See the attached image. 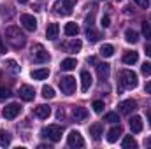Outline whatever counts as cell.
<instances>
[{
	"label": "cell",
	"mask_w": 151,
	"mask_h": 149,
	"mask_svg": "<svg viewBox=\"0 0 151 149\" xmlns=\"http://www.w3.org/2000/svg\"><path fill=\"white\" fill-rule=\"evenodd\" d=\"M5 39L9 40V44H11L14 49L23 47V46H25V42H27L25 34H23L18 27H9V28L5 30Z\"/></svg>",
	"instance_id": "6da1fadb"
},
{
	"label": "cell",
	"mask_w": 151,
	"mask_h": 149,
	"mask_svg": "<svg viewBox=\"0 0 151 149\" xmlns=\"http://www.w3.org/2000/svg\"><path fill=\"white\" fill-rule=\"evenodd\" d=\"M119 82H121L123 88L132 90V88H135V86L139 84V79H137V74H135L134 70H121V74H119Z\"/></svg>",
	"instance_id": "7a4b0ae2"
},
{
	"label": "cell",
	"mask_w": 151,
	"mask_h": 149,
	"mask_svg": "<svg viewBox=\"0 0 151 149\" xmlns=\"http://www.w3.org/2000/svg\"><path fill=\"white\" fill-rule=\"evenodd\" d=\"M62 126L60 125H49L47 128H42V135L47 137L51 142H58L62 139Z\"/></svg>",
	"instance_id": "3957f363"
},
{
	"label": "cell",
	"mask_w": 151,
	"mask_h": 149,
	"mask_svg": "<svg viewBox=\"0 0 151 149\" xmlns=\"http://www.w3.org/2000/svg\"><path fill=\"white\" fill-rule=\"evenodd\" d=\"M34 53H32V56H34V62L35 63H46V62H49V53L44 49V46L42 44H35L34 46V49H32Z\"/></svg>",
	"instance_id": "277c9868"
},
{
	"label": "cell",
	"mask_w": 151,
	"mask_h": 149,
	"mask_svg": "<svg viewBox=\"0 0 151 149\" xmlns=\"http://www.w3.org/2000/svg\"><path fill=\"white\" fill-rule=\"evenodd\" d=\"M60 88H62V93L72 95L76 91V77H72V75L62 77V79H60Z\"/></svg>",
	"instance_id": "5b68a950"
},
{
	"label": "cell",
	"mask_w": 151,
	"mask_h": 149,
	"mask_svg": "<svg viewBox=\"0 0 151 149\" xmlns=\"http://www.w3.org/2000/svg\"><path fill=\"white\" fill-rule=\"evenodd\" d=\"M67 144H69V148H84V139L77 130H72L67 135Z\"/></svg>",
	"instance_id": "8992f818"
},
{
	"label": "cell",
	"mask_w": 151,
	"mask_h": 149,
	"mask_svg": "<svg viewBox=\"0 0 151 149\" xmlns=\"http://www.w3.org/2000/svg\"><path fill=\"white\" fill-rule=\"evenodd\" d=\"M21 25L25 27V30L28 32H35L37 30V19L32 16V14H21Z\"/></svg>",
	"instance_id": "52a82bcc"
},
{
	"label": "cell",
	"mask_w": 151,
	"mask_h": 149,
	"mask_svg": "<svg viewBox=\"0 0 151 149\" xmlns=\"http://www.w3.org/2000/svg\"><path fill=\"white\" fill-rule=\"evenodd\" d=\"M19 112H21V105L16 104V102H12V104H9V105L4 107V117L5 119H14Z\"/></svg>",
	"instance_id": "ba28073f"
},
{
	"label": "cell",
	"mask_w": 151,
	"mask_h": 149,
	"mask_svg": "<svg viewBox=\"0 0 151 149\" xmlns=\"http://www.w3.org/2000/svg\"><path fill=\"white\" fill-rule=\"evenodd\" d=\"M19 97H21L25 102H32V100L35 98V90H34L32 86H28V84H23V86L19 88Z\"/></svg>",
	"instance_id": "9c48e42d"
},
{
	"label": "cell",
	"mask_w": 151,
	"mask_h": 149,
	"mask_svg": "<svg viewBox=\"0 0 151 149\" xmlns=\"http://www.w3.org/2000/svg\"><path fill=\"white\" fill-rule=\"evenodd\" d=\"M118 107H119V112H121V114H130L132 111L137 109V102L132 100V98H130V100H123Z\"/></svg>",
	"instance_id": "30bf717a"
},
{
	"label": "cell",
	"mask_w": 151,
	"mask_h": 149,
	"mask_svg": "<svg viewBox=\"0 0 151 149\" xmlns=\"http://www.w3.org/2000/svg\"><path fill=\"white\" fill-rule=\"evenodd\" d=\"M91 82H93V77L88 70H83L81 72V90L83 91H88L91 88Z\"/></svg>",
	"instance_id": "8fae6325"
},
{
	"label": "cell",
	"mask_w": 151,
	"mask_h": 149,
	"mask_svg": "<svg viewBox=\"0 0 151 149\" xmlns=\"http://www.w3.org/2000/svg\"><path fill=\"white\" fill-rule=\"evenodd\" d=\"M76 2H77V0H63V4H62L60 9H58V14H62V16H69V14L72 12V7L76 5Z\"/></svg>",
	"instance_id": "7c38bea8"
},
{
	"label": "cell",
	"mask_w": 151,
	"mask_h": 149,
	"mask_svg": "<svg viewBox=\"0 0 151 149\" xmlns=\"http://www.w3.org/2000/svg\"><path fill=\"white\" fill-rule=\"evenodd\" d=\"M121 133H123V130H121V126H119V123H118L116 126H113V128L107 132V142H111V144L116 142V140L119 139V135H121Z\"/></svg>",
	"instance_id": "4fadbf2b"
},
{
	"label": "cell",
	"mask_w": 151,
	"mask_h": 149,
	"mask_svg": "<svg viewBox=\"0 0 151 149\" xmlns=\"http://www.w3.org/2000/svg\"><path fill=\"white\" fill-rule=\"evenodd\" d=\"M72 116H74V119L77 123H83V121L88 119V111L84 107H74L72 109Z\"/></svg>",
	"instance_id": "5bb4252c"
},
{
	"label": "cell",
	"mask_w": 151,
	"mask_h": 149,
	"mask_svg": "<svg viewBox=\"0 0 151 149\" xmlns=\"http://www.w3.org/2000/svg\"><path fill=\"white\" fill-rule=\"evenodd\" d=\"M58 34H60V27H58V23H49L47 28H46V37L49 39V40H55V39L58 37Z\"/></svg>",
	"instance_id": "9a60e30c"
},
{
	"label": "cell",
	"mask_w": 151,
	"mask_h": 149,
	"mask_svg": "<svg viewBox=\"0 0 151 149\" xmlns=\"http://www.w3.org/2000/svg\"><path fill=\"white\" fill-rule=\"evenodd\" d=\"M130 130H132L134 133L142 132V117H141V116H132V117H130Z\"/></svg>",
	"instance_id": "2e32d148"
},
{
	"label": "cell",
	"mask_w": 151,
	"mask_h": 149,
	"mask_svg": "<svg viewBox=\"0 0 151 149\" xmlns=\"http://www.w3.org/2000/svg\"><path fill=\"white\" fill-rule=\"evenodd\" d=\"M34 114L40 117V119H47L49 116H51V109L47 107V105H37L35 109H34Z\"/></svg>",
	"instance_id": "e0dca14e"
},
{
	"label": "cell",
	"mask_w": 151,
	"mask_h": 149,
	"mask_svg": "<svg viewBox=\"0 0 151 149\" xmlns=\"http://www.w3.org/2000/svg\"><path fill=\"white\" fill-rule=\"evenodd\" d=\"M137 60H139L137 51H128V53L123 54V63L125 65H134V63H137Z\"/></svg>",
	"instance_id": "ac0fdd59"
},
{
	"label": "cell",
	"mask_w": 151,
	"mask_h": 149,
	"mask_svg": "<svg viewBox=\"0 0 151 149\" xmlns=\"http://www.w3.org/2000/svg\"><path fill=\"white\" fill-rule=\"evenodd\" d=\"M90 135L93 137V140H100V137L104 135V130H102V125H99V123H95V125H91V126H90Z\"/></svg>",
	"instance_id": "d6986e66"
},
{
	"label": "cell",
	"mask_w": 151,
	"mask_h": 149,
	"mask_svg": "<svg viewBox=\"0 0 151 149\" xmlns=\"http://www.w3.org/2000/svg\"><path fill=\"white\" fill-rule=\"evenodd\" d=\"M32 79H37V81H44L49 77V69H35L32 70Z\"/></svg>",
	"instance_id": "ffe728a7"
},
{
	"label": "cell",
	"mask_w": 151,
	"mask_h": 149,
	"mask_svg": "<svg viewBox=\"0 0 151 149\" xmlns=\"http://www.w3.org/2000/svg\"><path fill=\"white\" fill-rule=\"evenodd\" d=\"M97 72H99V77H100V79H107L109 74H111L109 63H99V65H97Z\"/></svg>",
	"instance_id": "44dd1931"
},
{
	"label": "cell",
	"mask_w": 151,
	"mask_h": 149,
	"mask_svg": "<svg viewBox=\"0 0 151 149\" xmlns=\"http://www.w3.org/2000/svg\"><path fill=\"white\" fill-rule=\"evenodd\" d=\"M81 40H77V39H74V40H70L69 44H65L63 47H65V51L67 53H77V51H81Z\"/></svg>",
	"instance_id": "7402d4cb"
},
{
	"label": "cell",
	"mask_w": 151,
	"mask_h": 149,
	"mask_svg": "<svg viewBox=\"0 0 151 149\" xmlns=\"http://www.w3.org/2000/svg\"><path fill=\"white\" fill-rule=\"evenodd\" d=\"M76 65H77V62H76V58H65L62 63H60V69L62 70H74L76 69Z\"/></svg>",
	"instance_id": "603a6c76"
},
{
	"label": "cell",
	"mask_w": 151,
	"mask_h": 149,
	"mask_svg": "<svg viewBox=\"0 0 151 149\" xmlns=\"http://www.w3.org/2000/svg\"><path fill=\"white\" fill-rule=\"evenodd\" d=\"M63 32H65V35H69V37H76V35L79 34V27H77L76 23H67V25L63 27Z\"/></svg>",
	"instance_id": "cb8c5ba5"
},
{
	"label": "cell",
	"mask_w": 151,
	"mask_h": 149,
	"mask_svg": "<svg viewBox=\"0 0 151 149\" xmlns=\"http://www.w3.org/2000/svg\"><path fill=\"white\" fill-rule=\"evenodd\" d=\"M125 40H127L128 44H137V42H139V34H137L135 30L128 28V30L125 32Z\"/></svg>",
	"instance_id": "d4e9b609"
},
{
	"label": "cell",
	"mask_w": 151,
	"mask_h": 149,
	"mask_svg": "<svg viewBox=\"0 0 151 149\" xmlns=\"http://www.w3.org/2000/svg\"><path fill=\"white\" fill-rule=\"evenodd\" d=\"M121 146H123V149H135L137 148V140H135L132 135H127V137L123 139Z\"/></svg>",
	"instance_id": "484cf974"
},
{
	"label": "cell",
	"mask_w": 151,
	"mask_h": 149,
	"mask_svg": "<svg viewBox=\"0 0 151 149\" xmlns=\"http://www.w3.org/2000/svg\"><path fill=\"white\" fill-rule=\"evenodd\" d=\"M113 54H114V46H111V44H104V46L100 47V56L111 58Z\"/></svg>",
	"instance_id": "4316f807"
},
{
	"label": "cell",
	"mask_w": 151,
	"mask_h": 149,
	"mask_svg": "<svg viewBox=\"0 0 151 149\" xmlns=\"http://www.w3.org/2000/svg\"><path fill=\"white\" fill-rule=\"evenodd\" d=\"M9 144H11V133L5 132V130H0V146L7 148Z\"/></svg>",
	"instance_id": "83f0119b"
},
{
	"label": "cell",
	"mask_w": 151,
	"mask_h": 149,
	"mask_svg": "<svg viewBox=\"0 0 151 149\" xmlns=\"http://www.w3.org/2000/svg\"><path fill=\"white\" fill-rule=\"evenodd\" d=\"M86 37H88L90 42H97V40L100 39V34H99V32H95L91 27H88V28H86Z\"/></svg>",
	"instance_id": "f1b7e54d"
},
{
	"label": "cell",
	"mask_w": 151,
	"mask_h": 149,
	"mask_svg": "<svg viewBox=\"0 0 151 149\" xmlns=\"http://www.w3.org/2000/svg\"><path fill=\"white\" fill-rule=\"evenodd\" d=\"M104 121L113 123V125H118V123H119V116H118V112H107L106 117H104Z\"/></svg>",
	"instance_id": "f546056e"
},
{
	"label": "cell",
	"mask_w": 151,
	"mask_h": 149,
	"mask_svg": "<svg viewBox=\"0 0 151 149\" xmlns=\"http://www.w3.org/2000/svg\"><path fill=\"white\" fill-rule=\"evenodd\" d=\"M42 97L44 98H55V90L51 86H42Z\"/></svg>",
	"instance_id": "4dcf8cb0"
},
{
	"label": "cell",
	"mask_w": 151,
	"mask_h": 149,
	"mask_svg": "<svg viewBox=\"0 0 151 149\" xmlns=\"http://www.w3.org/2000/svg\"><path fill=\"white\" fill-rule=\"evenodd\" d=\"M142 34H144V37L146 39H151V23H142Z\"/></svg>",
	"instance_id": "1f68e13d"
},
{
	"label": "cell",
	"mask_w": 151,
	"mask_h": 149,
	"mask_svg": "<svg viewBox=\"0 0 151 149\" xmlns=\"http://www.w3.org/2000/svg\"><path fill=\"white\" fill-rule=\"evenodd\" d=\"M141 72L144 75H151V63L150 62H144V63L141 65Z\"/></svg>",
	"instance_id": "d6a6232c"
},
{
	"label": "cell",
	"mask_w": 151,
	"mask_h": 149,
	"mask_svg": "<svg viewBox=\"0 0 151 149\" xmlns=\"http://www.w3.org/2000/svg\"><path fill=\"white\" fill-rule=\"evenodd\" d=\"M93 111L102 112L104 111V102H102V100H95V102H93Z\"/></svg>",
	"instance_id": "836d02e7"
},
{
	"label": "cell",
	"mask_w": 151,
	"mask_h": 149,
	"mask_svg": "<svg viewBox=\"0 0 151 149\" xmlns=\"http://www.w3.org/2000/svg\"><path fill=\"white\" fill-rule=\"evenodd\" d=\"M7 67H9L12 72H18V70H19V67H18V63H16L14 60H7Z\"/></svg>",
	"instance_id": "e575fe53"
},
{
	"label": "cell",
	"mask_w": 151,
	"mask_h": 149,
	"mask_svg": "<svg viewBox=\"0 0 151 149\" xmlns=\"http://www.w3.org/2000/svg\"><path fill=\"white\" fill-rule=\"evenodd\" d=\"M9 97H11V91L5 90V88H0V100H5V98H9Z\"/></svg>",
	"instance_id": "d590c367"
},
{
	"label": "cell",
	"mask_w": 151,
	"mask_h": 149,
	"mask_svg": "<svg viewBox=\"0 0 151 149\" xmlns=\"http://www.w3.org/2000/svg\"><path fill=\"white\" fill-rule=\"evenodd\" d=\"M134 2H135L141 9H148V7H150V0H134Z\"/></svg>",
	"instance_id": "8d00e7d4"
},
{
	"label": "cell",
	"mask_w": 151,
	"mask_h": 149,
	"mask_svg": "<svg viewBox=\"0 0 151 149\" xmlns=\"http://www.w3.org/2000/svg\"><path fill=\"white\" fill-rule=\"evenodd\" d=\"M100 25H102L104 28H107V27L111 25V18H109V16H102V19H100Z\"/></svg>",
	"instance_id": "74e56055"
},
{
	"label": "cell",
	"mask_w": 151,
	"mask_h": 149,
	"mask_svg": "<svg viewBox=\"0 0 151 149\" xmlns=\"http://www.w3.org/2000/svg\"><path fill=\"white\" fill-rule=\"evenodd\" d=\"M144 91L151 95V81H148V82H146V86H144Z\"/></svg>",
	"instance_id": "f35d334b"
},
{
	"label": "cell",
	"mask_w": 151,
	"mask_h": 149,
	"mask_svg": "<svg viewBox=\"0 0 151 149\" xmlns=\"http://www.w3.org/2000/svg\"><path fill=\"white\" fill-rule=\"evenodd\" d=\"M0 53H5V44L2 42V37H0Z\"/></svg>",
	"instance_id": "ab89813d"
},
{
	"label": "cell",
	"mask_w": 151,
	"mask_h": 149,
	"mask_svg": "<svg viewBox=\"0 0 151 149\" xmlns=\"http://www.w3.org/2000/svg\"><path fill=\"white\" fill-rule=\"evenodd\" d=\"M144 51H146V54L151 58V46H146V49H144Z\"/></svg>",
	"instance_id": "60d3db41"
},
{
	"label": "cell",
	"mask_w": 151,
	"mask_h": 149,
	"mask_svg": "<svg viewBox=\"0 0 151 149\" xmlns=\"http://www.w3.org/2000/svg\"><path fill=\"white\" fill-rule=\"evenodd\" d=\"M95 62H97L95 56H90V58H88V63H95Z\"/></svg>",
	"instance_id": "b9f144b4"
},
{
	"label": "cell",
	"mask_w": 151,
	"mask_h": 149,
	"mask_svg": "<svg viewBox=\"0 0 151 149\" xmlns=\"http://www.w3.org/2000/svg\"><path fill=\"white\" fill-rule=\"evenodd\" d=\"M144 144H146L148 148H151V139H146V142H144Z\"/></svg>",
	"instance_id": "7bdbcfd3"
},
{
	"label": "cell",
	"mask_w": 151,
	"mask_h": 149,
	"mask_svg": "<svg viewBox=\"0 0 151 149\" xmlns=\"http://www.w3.org/2000/svg\"><path fill=\"white\" fill-rule=\"evenodd\" d=\"M18 2H19V4H27L28 0H18Z\"/></svg>",
	"instance_id": "ee69618b"
},
{
	"label": "cell",
	"mask_w": 151,
	"mask_h": 149,
	"mask_svg": "<svg viewBox=\"0 0 151 149\" xmlns=\"http://www.w3.org/2000/svg\"><path fill=\"white\" fill-rule=\"evenodd\" d=\"M148 119H150V126H151V112L148 114Z\"/></svg>",
	"instance_id": "f6af8a7d"
}]
</instances>
